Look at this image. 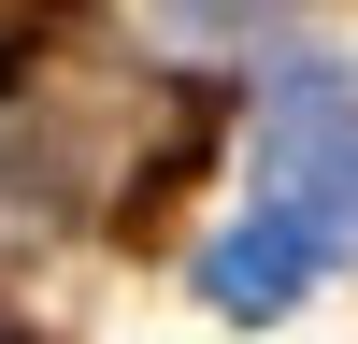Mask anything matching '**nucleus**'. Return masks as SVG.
Here are the masks:
<instances>
[{
  "label": "nucleus",
  "mask_w": 358,
  "mask_h": 344,
  "mask_svg": "<svg viewBox=\"0 0 358 344\" xmlns=\"http://www.w3.org/2000/svg\"><path fill=\"white\" fill-rule=\"evenodd\" d=\"M301 258H315V229H244V244H215V287H229V301H273V287H301Z\"/></svg>",
  "instance_id": "1"
}]
</instances>
